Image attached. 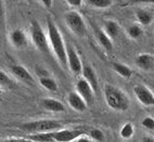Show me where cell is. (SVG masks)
<instances>
[{"mask_svg": "<svg viewBox=\"0 0 154 142\" xmlns=\"http://www.w3.org/2000/svg\"><path fill=\"white\" fill-rule=\"evenodd\" d=\"M47 23V35L51 50L54 53L57 60L63 67L67 66V55H66V44L64 41L60 29L55 22L50 17L46 19Z\"/></svg>", "mask_w": 154, "mask_h": 142, "instance_id": "1", "label": "cell"}, {"mask_svg": "<svg viewBox=\"0 0 154 142\" xmlns=\"http://www.w3.org/2000/svg\"><path fill=\"white\" fill-rule=\"evenodd\" d=\"M103 94L106 105L116 112H125L129 109V98L124 91L113 85H106L103 87Z\"/></svg>", "mask_w": 154, "mask_h": 142, "instance_id": "2", "label": "cell"}, {"mask_svg": "<svg viewBox=\"0 0 154 142\" xmlns=\"http://www.w3.org/2000/svg\"><path fill=\"white\" fill-rule=\"evenodd\" d=\"M17 128L26 134H39V132H50L63 128V123L55 119H37L32 122L19 124Z\"/></svg>", "mask_w": 154, "mask_h": 142, "instance_id": "3", "label": "cell"}, {"mask_svg": "<svg viewBox=\"0 0 154 142\" xmlns=\"http://www.w3.org/2000/svg\"><path fill=\"white\" fill-rule=\"evenodd\" d=\"M64 22L72 33L79 38H84L88 34L85 19L76 10H69V11L65 12L64 13Z\"/></svg>", "mask_w": 154, "mask_h": 142, "instance_id": "4", "label": "cell"}, {"mask_svg": "<svg viewBox=\"0 0 154 142\" xmlns=\"http://www.w3.org/2000/svg\"><path fill=\"white\" fill-rule=\"evenodd\" d=\"M30 37L33 41L34 46L37 48V50L47 54L49 53V39H48L47 33H45L42 25L39 24L37 20H33L30 22Z\"/></svg>", "mask_w": 154, "mask_h": 142, "instance_id": "5", "label": "cell"}, {"mask_svg": "<svg viewBox=\"0 0 154 142\" xmlns=\"http://www.w3.org/2000/svg\"><path fill=\"white\" fill-rule=\"evenodd\" d=\"M85 129L76 128V129H58V130L51 131L52 138L54 142H71L76 141L82 134H86Z\"/></svg>", "mask_w": 154, "mask_h": 142, "instance_id": "6", "label": "cell"}, {"mask_svg": "<svg viewBox=\"0 0 154 142\" xmlns=\"http://www.w3.org/2000/svg\"><path fill=\"white\" fill-rule=\"evenodd\" d=\"M66 55H67V67L69 71L75 75L82 74L84 64L76 49L71 44H66Z\"/></svg>", "mask_w": 154, "mask_h": 142, "instance_id": "7", "label": "cell"}, {"mask_svg": "<svg viewBox=\"0 0 154 142\" xmlns=\"http://www.w3.org/2000/svg\"><path fill=\"white\" fill-rule=\"evenodd\" d=\"M75 90L83 97L84 100L86 101V103L88 104V106L94 104V93L96 92H94V90L90 86V84L84 77H80V78L77 79L76 84H75Z\"/></svg>", "mask_w": 154, "mask_h": 142, "instance_id": "8", "label": "cell"}, {"mask_svg": "<svg viewBox=\"0 0 154 142\" xmlns=\"http://www.w3.org/2000/svg\"><path fill=\"white\" fill-rule=\"evenodd\" d=\"M134 93L137 100L144 106H154V93L146 86L138 84L134 87Z\"/></svg>", "mask_w": 154, "mask_h": 142, "instance_id": "9", "label": "cell"}, {"mask_svg": "<svg viewBox=\"0 0 154 142\" xmlns=\"http://www.w3.org/2000/svg\"><path fill=\"white\" fill-rule=\"evenodd\" d=\"M9 41L15 49H24L28 45L27 35L21 28H14L9 33Z\"/></svg>", "mask_w": 154, "mask_h": 142, "instance_id": "10", "label": "cell"}, {"mask_svg": "<svg viewBox=\"0 0 154 142\" xmlns=\"http://www.w3.org/2000/svg\"><path fill=\"white\" fill-rule=\"evenodd\" d=\"M10 72H11V74L13 75L17 79L25 82L26 85H28V86L35 85L34 77L32 76V74L28 72V69L25 67V66L20 65V64H13V65L10 66Z\"/></svg>", "mask_w": 154, "mask_h": 142, "instance_id": "11", "label": "cell"}, {"mask_svg": "<svg viewBox=\"0 0 154 142\" xmlns=\"http://www.w3.org/2000/svg\"><path fill=\"white\" fill-rule=\"evenodd\" d=\"M66 101H67V104L69 105V107H71L72 110L76 111V112L83 113V112H85L86 110H87V107H88V104L86 103L84 98L80 96L76 90L69 91V92L67 93Z\"/></svg>", "mask_w": 154, "mask_h": 142, "instance_id": "12", "label": "cell"}, {"mask_svg": "<svg viewBox=\"0 0 154 142\" xmlns=\"http://www.w3.org/2000/svg\"><path fill=\"white\" fill-rule=\"evenodd\" d=\"M94 33L96 36L97 41L99 42L100 46L103 48L106 52H111L113 50V39H111L107 34L105 33L103 28L99 27L98 25H94Z\"/></svg>", "mask_w": 154, "mask_h": 142, "instance_id": "13", "label": "cell"}, {"mask_svg": "<svg viewBox=\"0 0 154 142\" xmlns=\"http://www.w3.org/2000/svg\"><path fill=\"white\" fill-rule=\"evenodd\" d=\"M40 107L45 111L53 113H63L65 112V105L61 101L53 98H44L39 101Z\"/></svg>", "mask_w": 154, "mask_h": 142, "instance_id": "14", "label": "cell"}, {"mask_svg": "<svg viewBox=\"0 0 154 142\" xmlns=\"http://www.w3.org/2000/svg\"><path fill=\"white\" fill-rule=\"evenodd\" d=\"M82 75L87 82L90 84V86L92 87V89L94 90V92L99 91V80H98V76H97L96 72L92 68V66L88 65V64H84L83 71H82Z\"/></svg>", "mask_w": 154, "mask_h": 142, "instance_id": "15", "label": "cell"}, {"mask_svg": "<svg viewBox=\"0 0 154 142\" xmlns=\"http://www.w3.org/2000/svg\"><path fill=\"white\" fill-rule=\"evenodd\" d=\"M135 64L142 71H150L154 66V55L151 53H140L136 57Z\"/></svg>", "mask_w": 154, "mask_h": 142, "instance_id": "16", "label": "cell"}, {"mask_svg": "<svg viewBox=\"0 0 154 142\" xmlns=\"http://www.w3.org/2000/svg\"><path fill=\"white\" fill-rule=\"evenodd\" d=\"M135 15L136 19H137V22L142 26H149L154 20L153 13L150 12L149 10H146V9H137Z\"/></svg>", "mask_w": 154, "mask_h": 142, "instance_id": "17", "label": "cell"}, {"mask_svg": "<svg viewBox=\"0 0 154 142\" xmlns=\"http://www.w3.org/2000/svg\"><path fill=\"white\" fill-rule=\"evenodd\" d=\"M103 30L107 34V36L110 37L111 39H115L119 34V23L114 21V20H107L103 23Z\"/></svg>", "mask_w": 154, "mask_h": 142, "instance_id": "18", "label": "cell"}, {"mask_svg": "<svg viewBox=\"0 0 154 142\" xmlns=\"http://www.w3.org/2000/svg\"><path fill=\"white\" fill-rule=\"evenodd\" d=\"M112 68L119 76H122L123 78H126V79H129L130 77L132 76V74H134V71H132L129 66L121 62H113Z\"/></svg>", "mask_w": 154, "mask_h": 142, "instance_id": "19", "label": "cell"}, {"mask_svg": "<svg viewBox=\"0 0 154 142\" xmlns=\"http://www.w3.org/2000/svg\"><path fill=\"white\" fill-rule=\"evenodd\" d=\"M39 84L42 88H45L46 90L50 91V92H57L59 89L58 84L55 82L53 77L50 75H46V76H40L39 77Z\"/></svg>", "mask_w": 154, "mask_h": 142, "instance_id": "20", "label": "cell"}, {"mask_svg": "<svg viewBox=\"0 0 154 142\" xmlns=\"http://www.w3.org/2000/svg\"><path fill=\"white\" fill-rule=\"evenodd\" d=\"M127 35L130 39L132 40H138L140 39L143 35V28L142 25H140L139 23H135V24H131L128 26L127 28Z\"/></svg>", "mask_w": 154, "mask_h": 142, "instance_id": "21", "label": "cell"}, {"mask_svg": "<svg viewBox=\"0 0 154 142\" xmlns=\"http://www.w3.org/2000/svg\"><path fill=\"white\" fill-rule=\"evenodd\" d=\"M135 134V127L130 122H127L124 125L122 126L119 129V137L122 139L128 140L130 138H132V136Z\"/></svg>", "mask_w": 154, "mask_h": 142, "instance_id": "22", "label": "cell"}, {"mask_svg": "<svg viewBox=\"0 0 154 142\" xmlns=\"http://www.w3.org/2000/svg\"><path fill=\"white\" fill-rule=\"evenodd\" d=\"M0 86L2 88H9V89L17 88L15 82L7 74L6 72L1 71V69H0Z\"/></svg>", "mask_w": 154, "mask_h": 142, "instance_id": "23", "label": "cell"}, {"mask_svg": "<svg viewBox=\"0 0 154 142\" xmlns=\"http://www.w3.org/2000/svg\"><path fill=\"white\" fill-rule=\"evenodd\" d=\"M91 8L107 9L113 6V0H85Z\"/></svg>", "mask_w": 154, "mask_h": 142, "instance_id": "24", "label": "cell"}, {"mask_svg": "<svg viewBox=\"0 0 154 142\" xmlns=\"http://www.w3.org/2000/svg\"><path fill=\"white\" fill-rule=\"evenodd\" d=\"M87 134L91 139V141L96 142H103L105 140V136L103 134V131L99 128H92L89 131H87Z\"/></svg>", "mask_w": 154, "mask_h": 142, "instance_id": "25", "label": "cell"}, {"mask_svg": "<svg viewBox=\"0 0 154 142\" xmlns=\"http://www.w3.org/2000/svg\"><path fill=\"white\" fill-rule=\"evenodd\" d=\"M141 126L146 130L154 131V118L152 116H146L141 120Z\"/></svg>", "mask_w": 154, "mask_h": 142, "instance_id": "26", "label": "cell"}, {"mask_svg": "<svg viewBox=\"0 0 154 142\" xmlns=\"http://www.w3.org/2000/svg\"><path fill=\"white\" fill-rule=\"evenodd\" d=\"M0 28L1 29L6 28V8L3 0H0Z\"/></svg>", "mask_w": 154, "mask_h": 142, "instance_id": "27", "label": "cell"}, {"mask_svg": "<svg viewBox=\"0 0 154 142\" xmlns=\"http://www.w3.org/2000/svg\"><path fill=\"white\" fill-rule=\"evenodd\" d=\"M64 1L73 8H80L84 3V0H64Z\"/></svg>", "mask_w": 154, "mask_h": 142, "instance_id": "28", "label": "cell"}, {"mask_svg": "<svg viewBox=\"0 0 154 142\" xmlns=\"http://www.w3.org/2000/svg\"><path fill=\"white\" fill-rule=\"evenodd\" d=\"M129 3L138 5V3H154V0H130Z\"/></svg>", "mask_w": 154, "mask_h": 142, "instance_id": "29", "label": "cell"}, {"mask_svg": "<svg viewBox=\"0 0 154 142\" xmlns=\"http://www.w3.org/2000/svg\"><path fill=\"white\" fill-rule=\"evenodd\" d=\"M40 1H42V3L44 5L45 8H47V9H50L53 5L52 0H40Z\"/></svg>", "mask_w": 154, "mask_h": 142, "instance_id": "30", "label": "cell"}, {"mask_svg": "<svg viewBox=\"0 0 154 142\" xmlns=\"http://www.w3.org/2000/svg\"><path fill=\"white\" fill-rule=\"evenodd\" d=\"M141 141H142V142H154V139L150 136H146V137H143L142 139H141Z\"/></svg>", "mask_w": 154, "mask_h": 142, "instance_id": "31", "label": "cell"}, {"mask_svg": "<svg viewBox=\"0 0 154 142\" xmlns=\"http://www.w3.org/2000/svg\"><path fill=\"white\" fill-rule=\"evenodd\" d=\"M2 97H3V93H2V87L0 86V102L2 101Z\"/></svg>", "mask_w": 154, "mask_h": 142, "instance_id": "32", "label": "cell"}]
</instances>
